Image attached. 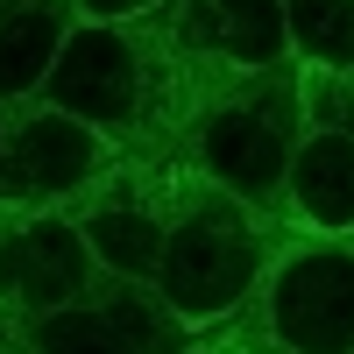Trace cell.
<instances>
[{"label": "cell", "instance_id": "6da1fadb", "mask_svg": "<svg viewBox=\"0 0 354 354\" xmlns=\"http://www.w3.org/2000/svg\"><path fill=\"white\" fill-rule=\"evenodd\" d=\"M36 100L93 121L121 156L177 163L192 106H198V71L185 64V50L170 43V28L156 15L149 21H71Z\"/></svg>", "mask_w": 354, "mask_h": 354}, {"label": "cell", "instance_id": "7a4b0ae2", "mask_svg": "<svg viewBox=\"0 0 354 354\" xmlns=\"http://www.w3.org/2000/svg\"><path fill=\"white\" fill-rule=\"evenodd\" d=\"M298 128H305L298 64L248 71V78H213V85H198V106H192L177 163L192 177H205V185H220V192H234V198H248V205L283 220Z\"/></svg>", "mask_w": 354, "mask_h": 354}, {"label": "cell", "instance_id": "3957f363", "mask_svg": "<svg viewBox=\"0 0 354 354\" xmlns=\"http://www.w3.org/2000/svg\"><path fill=\"white\" fill-rule=\"evenodd\" d=\"M277 234H283L277 213H262V205H248V198H234V192L185 170L177 177V220H170V241H163V270H156L163 305L192 333L227 326L255 298V283L277 255Z\"/></svg>", "mask_w": 354, "mask_h": 354}, {"label": "cell", "instance_id": "277c9868", "mask_svg": "<svg viewBox=\"0 0 354 354\" xmlns=\"http://www.w3.org/2000/svg\"><path fill=\"white\" fill-rule=\"evenodd\" d=\"M248 354H354V234L290 227L255 298L234 312Z\"/></svg>", "mask_w": 354, "mask_h": 354}, {"label": "cell", "instance_id": "5b68a950", "mask_svg": "<svg viewBox=\"0 0 354 354\" xmlns=\"http://www.w3.org/2000/svg\"><path fill=\"white\" fill-rule=\"evenodd\" d=\"M93 283H100V262L64 205L0 198V333L78 305Z\"/></svg>", "mask_w": 354, "mask_h": 354}, {"label": "cell", "instance_id": "8992f818", "mask_svg": "<svg viewBox=\"0 0 354 354\" xmlns=\"http://www.w3.org/2000/svg\"><path fill=\"white\" fill-rule=\"evenodd\" d=\"M21 354H185L198 333L163 305L156 283H128V277H100L78 305L43 312L28 326L0 333Z\"/></svg>", "mask_w": 354, "mask_h": 354}, {"label": "cell", "instance_id": "52a82bcc", "mask_svg": "<svg viewBox=\"0 0 354 354\" xmlns=\"http://www.w3.org/2000/svg\"><path fill=\"white\" fill-rule=\"evenodd\" d=\"M177 163H142L121 156L93 192L71 205V220L93 248L100 277H128V283H156L163 270V241H170V220H177Z\"/></svg>", "mask_w": 354, "mask_h": 354}, {"label": "cell", "instance_id": "ba28073f", "mask_svg": "<svg viewBox=\"0 0 354 354\" xmlns=\"http://www.w3.org/2000/svg\"><path fill=\"white\" fill-rule=\"evenodd\" d=\"M305 128L283 185V220L319 234H354V71L298 64Z\"/></svg>", "mask_w": 354, "mask_h": 354}, {"label": "cell", "instance_id": "9c48e42d", "mask_svg": "<svg viewBox=\"0 0 354 354\" xmlns=\"http://www.w3.org/2000/svg\"><path fill=\"white\" fill-rule=\"evenodd\" d=\"M121 163V149L78 113L50 100H15L8 106V142H0V198L15 205H71Z\"/></svg>", "mask_w": 354, "mask_h": 354}, {"label": "cell", "instance_id": "30bf717a", "mask_svg": "<svg viewBox=\"0 0 354 354\" xmlns=\"http://www.w3.org/2000/svg\"><path fill=\"white\" fill-rule=\"evenodd\" d=\"M156 21L170 28V43L185 50L198 85L298 64V57H290V28H283V0H170Z\"/></svg>", "mask_w": 354, "mask_h": 354}, {"label": "cell", "instance_id": "8fae6325", "mask_svg": "<svg viewBox=\"0 0 354 354\" xmlns=\"http://www.w3.org/2000/svg\"><path fill=\"white\" fill-rule=\"evenodd\" d=\"M71 21L78 15L64 0H0V106L43 93V78L57 64V50H64Z\"/></svg>", "mask_w": 354, "mask_h": 354}, {"label": "cell", "instance_id": "7c38bea8", "mask_svg": "<svg viewBox=\"0 0 354 354\" xmlns=\"http://www.w3.org/2000/svg\"><path fill=\"white\" fill-rule=\"evenodd\" d=\"M283 28L298 64L354 71V0H283Z\"/></svg>", "mask_w": 354, "mask_h": 354}, {"label": "cell", "instance_id": "4fadbf2b", "mask_svg": "<svg viewBox=\"0 0 354 354\" xmlns=\"http://www.w3.org/2000/svg\"><path fill=\"white\" fill-rule=\"evenodd\" d=\"M64 8L78 21H149V15L170 8V0H64Z\"/></svg>", "mask_w": 354, "mask_h": 354}, {"label": "cell", "instance_id": "5bb4252c", "mask_svg": "<svg viewBox=\"0 0 354 354\" xmlns=\"http://www.w3.org/2000/svg\"><path fill=\"white\" fill-rule=\"evenodd\" d=\"M185 354H248V347H241V333H234V319H227V326H213V333H198V340H192Z\"/></svg>", "mask_w": 354, "mask_h": 354}, {"label": "cell", "instance_id": "9a60e30c", "mask_svg": "<svg viewBox=\"0 0 354 354\" xmlns=\"http://www.w3.org/2000/svg\"><path fill=\"white\" fill-rule=\"evenodd\" d=\"M0 142H8V106H0Z\"/></svg>", "mask_w": 354, "mask_h": 354}, {"label": "cell", "instance_id": "2e32d148", "mask_svg": "<svg viewBox=\"0 0 354 354\" xmlns=\"http://www.w3.org/2000/svg\"><path fill=\"white\" fill-rule=\"evenodd\" d=\"M0 354H21V347H8V340H0Z\"/></svg>", "mask_w": 354, "mask_h": 354}]
</instances>
